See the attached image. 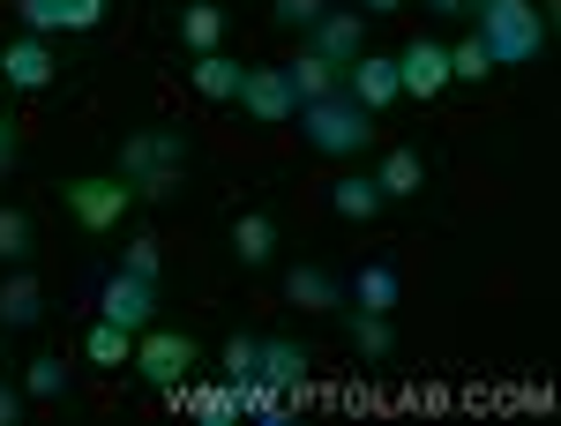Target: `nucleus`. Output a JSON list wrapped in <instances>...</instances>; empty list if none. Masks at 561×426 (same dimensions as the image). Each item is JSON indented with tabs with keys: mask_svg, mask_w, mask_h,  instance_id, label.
I'll return each mask as SVG.
<instances>
[{
	"mask_svg": "<svg viewBox=\"0 0 561 426\" xmlns=\"http://www.w3.org/2000/svg\"><path fill=\"white\" fill-rule=\"evenodd\" d=\"M465 15H479V45L494 53V68H524L547 53V15L531 0H472Z\"/></svg>",
	"mask_w": 561,
	"mask_h": 426,
	"instance_id": "obj_1",
	"label": "nucleus"
},
{
	"mask_svg": "<svg viewBox=\"0 0 561 426\" xmlns=\"http://www.w3.org/2000/svg\"><path fill=\"white\" fill-rule=\"evenodd\" d=\"M180 165H187V135L180 128H142L121 142V180L150 203H173L180 195Z\"/></svg>",
	"mask_w": 561,
	"mask_h": 426,
	"instance_id": "obj_2",
	"label": "nucleus"
},
{
	"mask_svg": "<svg viewBox=\"0 0 561 426\" xmlns=\"http://www.w3.org/2000/svg\"><path fill=\"white\" fill-rule=\"evenodd\" d=\"M293 120H300L307 150H322V158H359V150L375 142V113H367V105H352L345 90H330V97L300 105Z\"/></svg>",
	"mask_w": 561,
	"mask_h": 426,
	"instance_id": "obj_3",
	"label": "nucleus"
},
{
	"mask_svg": "<svg viewBox=\"0 0 561 426\" xmlns=\"http://www.w3.org/2000/svg\"><path fill=\"white\" fill-rule=\"evenodd\" d=\"M60 203H68V217H76L83 232H113V224L128 217L135 187L121 180V172H98V180H68V187H60Z\"/></svg>",
	"mask_w": 561,
	"mask_h": 426,
	"instance_id": "obj_4",
	"label": "nucleus"
},
{
	"mask_svg": "<svg viewBox=\"0 0 561 426\" xmlns=\"http://www.w3.org/2000/svg\"><path fill=\"white\" fill-rule=\"evenodd\" d=\"M98 314L142 337V330L158 322V285H142V277H128V269H105V277H98Z\"/></svg>",
	"mask_w": 561,
	"mask_h": 426,
	"instance_id": "obj_5",
	"label": "nucleus"
},
{
	"mask_svg": "<svg viewBox=\"0 0 561 426\" xmlns=\"http://www.w3.org/2000/svg\"><path fill=\"white\" fill-rule=\"evenodd\" d=\"M135 367H142V382L180 389V382H187V367H195V337H173V330H142V337H135Z\"/></svg>",
	"mask_w": 561,
	"mask_h": 426,
	"instance_id": "obj_6",
	"label": "nucleus"
},
{
	"mask_svg": "<svg viewBox=\"0 0 561 426\" xmlns=\"http://www.w3.org/2000/svg\"><path fill=\"white\" fill-rule=\"evenodd\" d=\"M307 367H314V359H307V352H300V344H293V337H262L255 382L270 389L277 404H300V396H307Z\"/></svg>",
	"mask_w": 561,
	"mask_h": 426,
	"instance_id": "obj_7",
	"label": "nucleus"
},
{
	"mask_svg": "<svg viewBox=\"0 0 561 426\" xmlns=\"http://www.w3.org/2000/svg\"><path fill=\"white\" fill-rule=\"evenodd\" d=\"M345 97L367 105V113L397 105V97H404V83H397V53H359V60L345 68Z\"/></svg>",
	"mask_w": 561,
	"mask_h": 426,
	"instance_id": "obj_8",
	"label": "nucleus"
},
{
	"mask_svg": "<svg viewBox=\"0 0 561 426\" xmlns=\"http://www.w3.org/2000/svg\"><path fill=\"white\" fill-rule=\"evenodd\" d=\"M359 23H367L359 8H322V15L307 23V53H322L330 68H352V60H359Z\"/></svg>",
	"mask_w": 561,
	"mask_h": 426,
	"instance_id": "obj_9",
	"label": "nucleus"
},
{
	"mask_svg": "<svg viewBox=\"0 0 561 426\" xmlns=\"http://www.w3.org/2000/svg\"><path fill=\"white\" fill-rule=\"evenodd\" d=\"M397 83L412 90V97H434V90H449V83H457V76H449V45L412 38L404 53H397Z\"/></svg>",
	"mask_w": 561,
	"mask_h": 426,
	"instance_id": "obj_10",
	"label": "nucleus"
},
{
	"mask_svg": "<svg viewBox=\"0 0 561 426\" xmlns=\"http://www.w3.org/2000/svg\"><path fill=\"white\" fill-rule=\"evenodd\" d=\"M53 68H60L53 45L31 38V31H23L15 45H0V83H8V90H45V83H53Z\"/></svg>",
	"mask_w": 561,
	"mask_h": 426,
	"instance_id": "obj_11",
	"label": "nucleus"
},
{
	"mask_svg": "<svg viewBox=\"0 0 561 426\" xmlns=\"http://www.w3.org/2000/svg\"><path fill=\"white\" fill-rule=\"evenodd\" d=\"M240 105L255 113L262 128H285L300 105H293V90H285V68H248V83H240Z\"/></svg>",
	"mask_w": 561,
	"mask_h": 426,
	"instance_id": "obj_12",
	"label": "nucleus"
},
{
	"mask_svg": "<svg viewBox=\"0 0 561 426\" xmlns=\"http://www.w3.org/2000/svg\"><path fill=\"white\" fill-rule=\"evenodd\" d=\"M375 187H382V203H412V195L427 187V158H420L412 142H397L382 158V172H375Z\"/></svg>",
	"mask_w": 561,
	"mask_h": 426,
	"instance_id": "obj_13",
	"label": "nucleus"
},
{
	"mask_svg": "<svg viewBox=\"0 0 561 426\" xmlns=\"http://www.w3.org/2000/svg\"><path fill=\"white\" fill-rule=\"evenodd\" d=\"M285 90H293V105H314V97L345 90V68H330L322 53H300V60H285Z\"/></svg>",
	"mask_w": 561,
	"mask_h": 426,
	"instance_id": "obj_14",
	"label": "nucleus"
},
{
	"mask_svg": "<svg viewBox=\"0 0 561 426\" xmlns=\"http://www.w3.org/2000/svg\"><path fill=\"white\" fill-rule=\"evenodd\" d=\"M285 299H293V307H307V314H330V307H345V285H337L330 269L300 262V269L285 277Z\"/></svg>",
	"mask_w": 561,
	"mask_h": 426,
	"instance_id": "obj_15",
	"label": "nucleus"
},
{
	"mask_svg": "<svg viewBox=\"0 0 561 426\" xmlns=\"http://www.w3.org/2000/svg\"><path fill=\"white\" fill-rule=\"evenodd\" d=\"M352 307H367V314H389L397 299H404V277L389 269V262H359V277H352Z\"/></svg>",
	"mask_w": 561,
	"mask_h": 426,
	"instance_id": "obj_16",
	"label": "nucleus"
},
{
	"mask_svg": "<svg viewBox=\"0 0 561 426\" xmlns=\"http://www.w3.org/2000/svg\"><path fill=\"white\" fill-rule=\"evenodd\" d=\"M330 210L352 217V224H367V217L382 210V187H375V172H345V180H330Z\"/></svg>",
	"mask_w": 561,
	"mask_h": 426,
	"instance_id": "obj_17",
	"label": "nucleus"
},
{
	"mask_svg": "<svg viewBox=\"0 0 561 426\" xmlns=\"http://www.w3.org/2000/svg\"><path fill=\"white\" fill-rule=\"evenodd\" d=\"M232 255L248 262V269L270 262V255H277V224H270L262 210H240V217H232Z\"/></svg>",
	"mask_w": 561,
	"mask_h": 426,
	"instance_id": "obj_18",
	"label": "nucleus"
},
{
	"mask_svg": "<svg viewBox=\"0 0 561 426\" xmlns=\"http://www.w3.org/2000/svg\"><path fill=\"white\" fill-rule=\"evenodd\" d=\"M83 359L90 367H135V330H121V322L98 314V330L83 337Z\"/></svg>",
	"mask_w": 561,
	"mask_h": 426,
	"instance_id": "obj_19",
	"label": "nucleus"
},
{
	"mask_svg": "<svg viewBox=\"0 0 561 426\" xmlns=\"http://www.w3.org/2000/svg\"><path fill=\"white\" fill-rule=\"evenodd\" d=\"M38 314H45V292L31 277H8V285H0V330H31Z\"/></svg>",
	"mask_w": 561,
	"mask_h": 426,
	"instance_id": "obj_20",
	"label": "nucleus"
},
{
	"mask_svg": "<svg viewBox=\"0 0 561 426\" xmlns=\"http://www.w3.org/2000/svg\"><path fill=\"white\" fill-rule=\"evenodd\" d=\"M217 38H225V8H210V0L180 8V45L187 53H217Z\"/></svg>",
	"mask_w": 561,
	"mask_h": 426,
	"instance_id": "obj_21",
	"label": "nucleus"
},
{
	"mask_svg": "<svg viewBox=\"0 0 561 426\" xmlns=\"http://www.w3.org/2000/svg\"><path fill=\"white\" fill-rule=\"evenodd\" d=\"M240 83H248L240 60H225V53H195V90H203V97H240Z\"/></svg>",
	"mask_w": 561,
	"mask_h": 426,
	"instance_id": "obj_22",
	"label": "nucleus"
},
{
	"mask_svg": "<svg viewBox=\"0 0 561 426\" xmlns=\"http://www.w3.org/2000/svg\"><path fill=\"white\" fill-rule=\"evenodd\" d=\"M345 337L359 359H389V314H367V307H352L345 314Z\"/></svg>",
	"mask_w": 561,
	"mask_h": 426,
	"instance_id": "obj_23",
	"label": "nucleus"
},
{
	"mask_svg": "<svg viewBox=\"0 0 561 426\" xmlns=\"http://www.w3.org/2000/svg\"><path fill=\"white\" fill-rule=\"evenodd\" d=\"M23 396L60 404V396H68V367H60V359H31V367H23Z\"/></svg>",
	"mask_w": 561,
	"mask_h": 426,
	"instance_id": "obj_24",
	"label": "nucleus"
},
{
	"mask_svg": "<svg viewBox=\"0 0 561 426\" xmlns=\"http://www.w3.org/2000/svg\"><path fill=\"white\" fill-rule=\"evenodd\" d=\"M255 359H262V337H225V367L217 375L240 389V382H255Z\"/></svg>",
	"mask_w": 561,
	"mask_h": 426,
	"instance_id": "obj_25",
	"label": "nucleus"
},
{
	"mask_svg": "<svg viewBox=\"0 0 561 426\" xmlns=\"http://www.w3.org/2000/svg\"><path fill=\"white\" fill-rule=\"evenodd\" d=\"M449 76H465V83H486V76H494V53H486L479 38L449 45Z\"/></svg>",
	"mask_w": 561,
	"mask_h": 426,
	"instance_id": "obj_26",
	"label": "nucleus"
},
{
	"mask_svg": "<svg viewBox=\"0 0 561 426\" xmlns=\"http://www.w3.org/2000/svg\"><path fill=\"white\" fill-rule=\"evenodd\" d=\"M23 255H31V217L0 203V262H23Z\"/></svg>",
	"mask_w": 561,
	"mask_h": 426,
	"instance_id": "obj_27",
	"label": "nucleus"
},
{
	"mask_svg": "<svg viewBox=\"0 0 561 426\" xmlns=\"http://www.w3.org/2000/svg\"><path fill=\"white\" fill-rule=\"evenodd\" d=\"M158 240H150V232H142V240H128V247H121V269H128V277H142V285H158Z\"/></svg>",
	"mask_w": 561,
	"mask_h": 426,
	"instance_id": "obj_28",
	"label": "nucleus"
},
{
	"mask_svg": "<svg viewBox=\"0 0 561 426\" xmlns=\"http://www.w3.org/2000/svg\"><path fill=\"white\" fill-rule=\"evenodd\" d=\"M15 15H23L31 38H53L60 31V0H15Z\"/></svg>",
	"mask_w": 561,
	"mask_h": 426,
	"instance_id": "obj_29",
	"label": "nucleus"
},
{
	"mask_svg": "<svg viewBox=\"0 0 561 426\" xmlns=\"http://www.w3.org/2000/svg\"><path fill=\"white\" fill-rule=\"evenodd\" d=\"M322 8H330V0H277V23H285V31H307Z\"/></svg>",
	"mask_w": 561,
	"mask_h": 426,
	"instance_id": "obj_30",
	"label": "nucleus"
},
{
	"mask_svg": "<svg viewBox=\"0 0 561 426\" xmlns=\"http://www.w3.org/2000/svg\"><path fill=\"white\" fill-rule=\"evenodd\" d=\"M15 419H23V389L0 382V426H15Z\"/></svg>",
	"mask_w": 561,
	"mask_h": 426,
	"instance_id": "obj_31",
	"label": "nucleus"
},
{
	"mask_svg": "<svg viewBox=\"0 0 561 426\" xmlns=\"http://www.w3.org/2000/svg\"><path fill=\"white\" fill-rule=\"evenodd\" d=\"M0 172H15V120L0 113Z\"/></svg>",
	"mask_w": 561,
	"mask_h": 426,
	"instance_id": "obj_32",
	"label": "nucleus"
},
{
	"mask_svg": "<svg viewBox=\"0 0 561 426\" xmlns=\"http://www.w3.org/2000/svg\"><path fill=\"white\" fill-rule=\"evenodd\" d=\"M352 8H359V15H397L404 0H352Z\"/></svg>",
	"mask_w": 561,
	"mask_h": 426,
	"instance_id": "obj_33",
	"label": "nucleus"
},
{
	"mask_svg": "<svg viewBox=\"0 0 561 426\" xmlns=\"http://www.w3.org/2000/svg\"><path fill=\"white\" fill-rule=\"evenodd\" d=\"M420 8H434V15H465L472 0H420Z\"/></svg>",
	"mask_w": 561,
	"mask_h": 426,
	"instance_id": "obj_34",
	"label": "nucleus"
}]
</instances>
